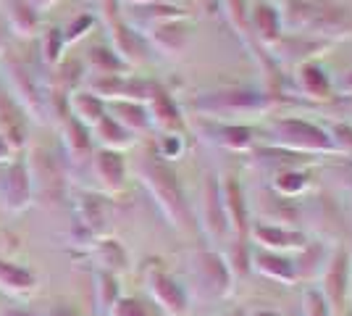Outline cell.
Wrapping results in <instances>:
<instances>
[{
    "instance_id": "36",
    "label": "cell",
    "mask_w": 352,
    "mask_h": 316,
    "mask_svg": "<svg viewBox=\"0 0 352 316\" xmlns=\"http://www.w3.org/2000/svg\"><path fill=\"white\" fill-rule=\"evenodd\" d=\"M182 153V140L176 135H166L163 137V145H161V156L163 158H176Z\"/></svg>"
},
{
    "instance_id": "23",
    "label": "cell",
    "mask_w": 352,
    "mask_h": 316,
    "mask_svg": "<svg viewBox=\"0 0 352 316\" xmlns=\"http://www.w3.org/2000/svg\"><path fill=\"white\" fill-rule=\"evenodd\" d=\"M326 264H329V258L323 256L321 245H305L300 264H294L297 280H321V274L326 271Z\"/></svg>"
},
{
    "instance_id": "3",
    "label": "cell",
    "mask_w": 352,
    "mask_h": 316,
    "mask_svg": "<svg viewBox=\"0 0 352 316\" xmlns=\"http://www.w3.org/2000/svg\"><path fill=\"white\" fill-rule=\"evenodd\" d=\"M192 274H195L197 285H200V290L206 293L208 298H226L232 293L234 274L229 269L226 258L216 253V251L195 253V258H192Z\"/></svg>"
},
{
    "instance_id": "30",
    "label": "cell",
    "mask_w": 352,
    "mask_h": 316,
    "mask_svg": "<svg viewBox=\"0 0 352 316\" xmlns=\"http://www.w3.org/2000/svg\"><path fill=\"white\" fill-rule=\"evenodd\" d=\"M274 185H276L279 196H284V198H297L300 193H305V190H308L310 180H308V174H302V171H292V169H287V171L276 174Z\"/></svg>"
},
{
    "instance_id": "24",
    "label": "cell",
    "mask_w": 352,
    "mask_h": 316,
    "mask_svg": "<svg viewBox=\"0 0 352 316\" xmlns=\"http://www.w3.org/2000/svg\"><path fill=\"white\" fill-rule=\"evenodd\" d=\"M153 43L166 53H179L187 45V32L176 27V21H166V24L153 27Z\"/></svg>"
},
{
    "instance_id": "16",
    "label": "cell",
    "mask_w": 352,
    "mask_h": 316,
    "mask_svg": "<svg viewBox=\"0 0 352 316\" xmlns=\"http://www.w3.org/2000/svg\"><path fill=\"white\" fill-rule=\"evenodd\" d=\"M147 119L150 124H155L158 129L163 132H176V129H182V116H179V108L174 105V101L161 90V87H155L153 95L147 98Z\"/></svg>"
},
{
    "instance_id": "37",
    "label": "cell",
    "mask_w": 352,
    "mask_h": 316,
    "mask_svg": "<svg viewBox=\"0 0 352 316\" xmlns=\"http://www.w3.org/2000/svg\"><path fill=\"white\" fill-rule=\"evenodd\" d=\"M89 24H92V19H89V16H79V19H76V24L69 30V34L63 37V43H74L76 37H82V30H87Z\"/></svg>"
},
{
    "instance_id": "25",
    "label": "cell",
    "mask_w": 352,
    "mask_h": 316,
    "mask_svg": "<svg viewBox=\"0 0 352 316\" xmlns=\"http://www.w3.org/2000/svg\"><path fill=\"white\" fill-rule=\"evenodd\" d=\"M300 85L302 90L313 95V98H329L331 95V87H329V76L323 72L321 66L316 63H305L300 66Z\"/></svg>"
},
{
    "instance_id": "38",
    "label": "cell",
    "mask_w": 352,
    "mask_h": 316,
    "mask_svg": "<svg viewBox=\"0 0 352 316\" xmlns=\"http://www.w3.org/2000/svg\"><path fill=\"white\" fill-rule=\"evenodd\" d=\"M11 153H14V151L8 148V143L0 137V164H3V161H8V158H11Z\"/></svg>"
},
{
    "instance_id": "13",
    "label": "cell",
    "mask_w": 352,
    "mask_h": 316,
    "mask_svg": "<svg viewBox=\"0 0 352 316\" xmlns=\"http://www.w3.org/2000/svg\"><path fill=\"white\" fill-rule=\"evenodd\" d=\"M221 198H223V209H226V216H229L232 232H236L239 238L248 240V235H250L248 203H245V193H242V187H239V182H236L234 177H229V180L223 182Z\"/></svg>"
},
{
    "instance_id": "6",
    "label": "cell",
    "mask_w": 352,
    "mask_h": 316,
    "mask_svg": "<svg viewBox=\"0 0 352 316\" xmlns=\"http://www.w3.org/2000/svg\"><path fill=\"white\" fill-rule=\"evenodd\" d=\"M203 229L210 242H226L232 235V224L221 198V185L213 177H208L206 193H203Z\"/></svg>"
},
{
    "instance_id": "42",
    "label": "cell",
    "mask_w": 352,
    "mask_h": 316,
    "mask_svg": "<svg viewBox=\"0 0 352 316\" xmlns=\"http://www.w3.org/2000/svg\"><path fill=\"white\" fill-rule=\"evenodd\" d=\"M50 316H76V314L69 311V308H56V311H50Z\"/></svg>"
},
{
    "instance_id": "10",
    "label": "cell",
    "mask_w": 352,
    "mask_h": 316,
    "mask_svg": "<svg viewBox=\"0 0 352 316\" xmlns=\"http://www.w3.org/2000/svg\"><path fill=\"white\" fill-rule=\"evenodd\" d=\"M32 182V198L43 196L45 200H56L63 193V177H60L58 166L50 156L45 153H34L32 161L27 164Z\"/></svg>"
},
{
    "instance_id": "12",
    "label": "cell",
    "mask_w": 352,
    "mask_h": 316,
    "mask_svg": "<svg viewBox=\"0 0 352 316\" xmlns=\"http://www.w3.org/2000/svg\"><path fill=\"white\" fill-rule=\"evenodd\" d=\"M250 269H255L258 274H263L274 282H281V285H294L297 282V271H294V261L284 256V253H271V251H252V258H250Z\"/></svg>"
},
{
    "instance_id": "21",
    "label": "cell",
    "mask_w": 352,
    "mask_h": 316,
    "mask_svg": "<svg viewBox=\"0 0 352 316\" xmlns=\"http://www.w3.org/2000/svg\"><path fill=\"white\" fill-rule=\"evenodd\" d=\"M34 285H37V280H34V274L30 269L8 264V261H0V290L21 295V293H32Z\"/></svg>"
},
{
    "instance_id": "33",
    "label": "cell",
    "mask_w": 352,
    "mask_h": 316,
    "mask_svg": "<svg viewBox=\"0 0 352 316\" xmlns=\"http://www.w3.org/2000/svg\"><path fill=\"white\" fill-rule=\"evenodd\" d=\"M108 316H150L147 306L137 298H118V303L108 311Z\"/></svg>"
},
{
    "instance_id": "35",
    "label": "cell",
    "mask_w": 352,
    "mask_h": 316,
    "mask_svg": "<svg viewBox=\"0 0 352 316\" xmlns=\"http://www.w3.org/2000/svg\"><path fill=\"white\" fill-rule=\"evenodd\" d=\"M60 48H63V34H60L58 30H50L47 32V53H45L50 63H56V61H58Z\"/></svg>"
},
{
    "instance_id": "29",
    "label": "cell",
    "mask_w": 352,
    "mask_h": 316,
    "mask_svg": "<svg viewBox=\"0 0 352 316\" xmlns=\"http://www.w3.org/2000/svg\"><path fill=\"white\" fill-rule=\"evenodd\" d=\"M255 24H258V34L263 37L265 43H271V40H276L279 37V27H281V16L279 11H274L271 6H265L261 3L258 8H255Z\"/></svg>"
},
{
    "instance_id": "28",
    "label": "cell",
    "mask_w": 352,
    "mask_h": 316,
    "mask_svg": "<svg viewBox=\"0 0 352 316\" xmlns=\"http://www.w3.org/2000/svg\"><path fill=\"white\" fill-rule=\"evenodd\" d=\"M95 293H98V306L100 311H111L113 306L118 303L121 293H118V282H116V274H108V271H100L98 274V285H95Z\"/></svg>"
},
{
    "instance_id": "22",
    "label": "cell",
    "mask_w": 352,
    "mask_h": 316,
    "mask_svg": "<svg viewBox=\"0 0 352 316\" xmlns=\"http://www.w3.org/2000/svg\"><path fill=\"white\" fill-rule=\"evenodd\" d=\"M95 132H98V137H100V143L105 145V151H121V148H129L134 143L132 132H126L118 121H113L111 116H103V119L98 121L95 127H92Z\"/></svg>"
},
{
    "instance_id": "41",
    "label": "cell",
    "mask_w": 352,
    "mask_h": 316,
    "mask_svg": "<svg viewBox=\"0 0 352 316\" xmlns=\"http://www.w3.org/2000/svg\"><path fill=\"white\" fill-rule=\"evenodd\" d=\"M124 3H132V6H153V3H163V0H124Z\"/></svg>"
},
{
    "instance_id": "17",
    "label": "cell",
    "mask_w": 352,
    "mask_h": 316,
    "mask_svg": "<svg viewBox=\"0 0 352 316\" xmlns=\"http://www.w3.org/2000/svg\"><path fill=\"white\" fill-rule=\"evenodd\" d=\"M60 143H63V153L69 156L72 164H85L89 161V135L87 127H82L74 116H66L63 119V127H60Z\"/></svg>"
},
{
    "instance_id": "7",
    "label": "cell",
    "mask_w": 352,
    "mask_h": 316,
    "mask_svg": "<svg viewBox=\"0 0 352 316\" xmlns=\"http://www.w3.org/2000/svg\"><path fill=\"white\" fill-rule=\"evenodd\" d=\"M274 101L258 95V92H210L206 98L195 101V108L206 114H232V111H265L271 108Z\"/></svg>"
},
{
    "instance_id": "43",
    "label": "cell",
    "mask_w": 352,
    "mask_h": 316,
    "mask_svg": "<svg viewBox=\"0 0 352 316\" xmlns=\"http://www.w3.org/2000/svg\"><path fill=\"white\" fill-rule=\"evenodd\" d=\"M3 316H34V314H30V311H6Z\"/></svg>"
},
{
    "instance_id": "11",
    "label": "cell",
    "mask_w": 352,
    "mask_h": 316,
    "mask_svg": "<svg viewBox=\"0 0 352 316\" xmlns=\"http://www.w3.org/2000/svg\"><path fill=\"white\" fill-rule=\"evenodd\" d=\"M321 293L331 306H342L350 293V253L337 251L321 274Z\"/></svg>"
},
{
    "instance_id": "39",
    "label": "cell",
    "mask_w": 352,
    "mask_h": 316,
    "mask_svg": "<svg viewBox=\"0 0 352 316\" xmlns=\"http://www.w3.org/2000/svg\"><path fill=\"white\" fill-rule=\"evenodd\" d=\"M56 0H30V6L34 8V11H45V8H50Z\"/></svg>"
},
{
    "instance_id": "15",
    "label": "cell",
    "mask_w": 352,
    "mask_h": 316,
    "mask_svg": "<svg viewBox=\"0 0 352 316\" xmlns=\"http://www.w3.org/2000/svg\"><path fill=\"white\" fill-rule=\"evenodd\" d=\"M76 213L82 227L92 235H105L108 222H111V209H108V198L103 196H82L76 200Z\"/></svg>"
},
{
    "instance_id": "14",
    "label": "cell",
    "mask_w": 352,
    "mask_h": 316,
    "mask_svg": "<svg viewBox=\"0 0 352 316\" xmlns=\"http://www.w3.org/2000/svg\"><path fill=\"white\" fill-rule=\"evenodd\" d=\"M95 174L103 185V190L108 196H116L124 190V180H126V169H124V158L116 151H103L95 156Z\"/></svg>"
},
{
    "instance_id": "31",
    "label": "cell",
    "mask_w": 352,
    "mask_h": 316,
    "mask_svg": "<svg viewBox=\"0 0 352 316\" xmlns=\"http://www.w3.org/2000/svg\"><path fill=\"white\" fill-rule=\"evenodd\" d=\"M8 16H11V27L16 30V34L30 37L34 27H37V11L32 8L30 3H19L16 0L14 6H11V11H8Z\"/></svg>"
},
{
    "instance_id": "26",
    "label": "cell",
    "mask_w": 352,
    "mask_h": 316,
    "mask_svg": "<svg viewBox=\"0 0 352 316\" xmlns=\"http://www.w3.org/2000/svg\"><path fill=\"white\" fill-rule=\"evenodd\" d=\"M95 258H98V264H100L103 271H108V274H116V271L126 269V253H124V248H121L116 240L98 242Z\"/></svg>"
},
{
    "instance_id": "27",
    "label": "cell",
    "mask_w": 352,
    "mask_h": 316,
    "mask_svg": "<svg viewBox=\"0 0 352 316\" xmlns=\"http://www.w3.org/2000/svg\"><path fill=\"white\" fill-rule=\"evenodd\" d=\"M216 140H219L223 148H232V151H242L252 143V132L248 127H236V124H219L216 127Z\"/></svg>"
},
{
    "instance_id": "44",
    "label": "cell",
    "mask_w": 352,
    "mask_h": 316,
    "mask_svg": "<svg viewBox=\"0 0 352 316\" xmlns=\"http://www.w3.org/2000/svg\"><path fill=\"white\" fill-rule=\"evenodd\" d=\"M344 87H347V90H352V72H350V76H347V85H342V90H344Z\"/></svg>"
},
{
    "instance_id": "9",
    "label": "cell",
    "mask_w": 352,
    "mask_h": 316,
    "mask_svg": "<svg viewBox=\"0 0 352 316\" xmlns=\"http://www.w3.org/2000/svg\"><path fill=\"white\" fill-rule=\"evenodd\" d=\"M0 203L8 213H21L32 203V182L27 164H14L0 182Z\"/></svg>"
},
{
    "instance_id": "5",
    "label": "cell",
    "mask_w": 352,
    "mask_h": 316,
    "mask_svg": "<svg viewBox=\"0 0 352 316\" xmlns=\"http://www.w3.org/2000/svg\"><path fill=\"white\" fill-rule=\"evenodd\" d=\"M3 76H6V82H8V87L11 92L16 95L14 103L21 108V111H27L32 119L43 121L45 119V105H43V95L40 90L34 87V82H32V76L27 74V69L21 66V63H16L14 59H3Z\"/></svg>"
},
{
    "instance_id": "34",
    "label": "cell",
    "mask_w": 352,
    "mask_h": 316,
    "mask_svg": "<svg viewBox=\"0 0 352 316\" xmlns=\"http://www.w3.org/2000/svg\"><path fill=\"white\" fill-rule=\"evenodd\" d=\"M226 14L234 21L236 30H242V34H248V14H245V3L242 0H223Z\"/></svg>"
},
{
    "instance_id": "40",
    "label": "cell",
    "mask_w": 352,
    "mask_h": 316,
    "mask_svg": "<svg viewBox=\"0 0 352 316\" xmlns=\"http://www.w3.org/2000/svg\"><path fill=\"white\" fill-rule=\"evenodd\" d=\"M248 316H281V314L274 311V308H255V311H250Z\"/></svg>"
},
{
    "instance_id": "32",
    "label": "cell",
    "mask_w": 352,
    "mask_h": 316,
    "mask_svg": "<svg viewBox=\"0 0 352 316\" xmlns=\"http://www.w3.org/2000/svg\"><path fill=\"white\" fill-rule=\"evenodd\" d=\"M305 316H334V306L326 301L321 290H310L305 295Z\"/></svg>"
},
{
    "instance_id": "4",
    "label": "cell",
    "mask_w": 352,
    "mask_h": 316,
    "mask_svg": "<svg viewBox=\"0 0 352 316\" xmlns=\"http://www.w3.org/2000/svg\"><path fill=\"white\" fill-rule=\"evenodd\" d=\"M147 290H150V298L155 301V306L166 316L190 314V295L168 271L150 269V274H147Z\"/></svg>"
},
{
    "instance_id": "18",
    "label": "cell",
    "mask_w": 352,
    "mask_h": 316,
    "mask_svg": "<svg viewBox=\"0 0 352 316\" xmlns=\"http://www.w3.org/2000/svg\"><path fill=\"white\" fill-rule=\"evenodd\" d=\"M27 132H24V119H21V108L11 101V98H6V95H0V137L8 143V148L16 151V148H21L24 143H27Z\"/></svg>"
},
{
    "instance_id": "1",
    "label": "cell",
    "mask_w": 352,
    "mask_h": 316,
    "mask_svg": "<svg viewBox=\"0 0 352 316\" xmlns=\"http://www.w3.org/2000/svg\"><path fill=\"white\" fill-rule=\"evenodd\" d=\"M142 182L150 190V196L155 198V203L163 211V216L168 219V224L176 229H187L190 227V206H187L184 190L174 171L163 161L150 158L142 164Z\"/></svg>"
},
{
    "instance_id": "20",
    "label": "cell",
    "mask_w": 352,
    "mask_h": 316,
    "mask_svg": "<svg viewBox=\"0 0 352 316\" xmlns=\"http://www.w3.org/2000/svg\"><path fill=\"white\" fill-rule=\"evenodd\" d=\"M72 116L82 127H95L105 116V103L92 92H74L72 95Z\"/></svg>"
},
{
    "instance_id": "8",
    "label": "cell",
    "mask_w": 352,
    "mask_h": 316,
    "mask_svg": "<svg viewBox=\"0 0 352 316\" xmlns=\"http://www.w3.org/2000/svg\"><path fill=\"white\" fill-rule=\"evenodd\" d=\"M250 235L258 242V248L271 251V253H292V251H302L308 245V238L302 232L281 224H268V222L255 224L250 229Z\"/></svg>"
},
{
    "instance_id": "2",
    "label": "cell",
    "mask_w": 352,
    "mask_h": 316,
    "mask_svg": "<svg viewBox=\"0 0 352 316\" xmlns=\"http://www.w3.org/2000/svg\"><path fill=\"white\" fill-rule=\"evenodd\" d=\"M271 132L274 140L297 153H337V143L329 132H323L318 127H313L308 121H297V119H281L271 124Z\"/></svg>"
},
{
    "instance_id": "19",
    "label": "cell",
    "mask_w": 352,
    "mask_h": 316,
    "mask_svg": "<svg viewBox=\"0 0 352 316\" xmlns=\"http://www.w3.org/2000/svg\"><path fill=\"white\" fill-rule=\"evenodd\" d=\"M111 119L118 121L126 132H142L150 127L147 119V108L142 103H132V101H113L111 103Z\"/></svg>"
}]
</instances>
